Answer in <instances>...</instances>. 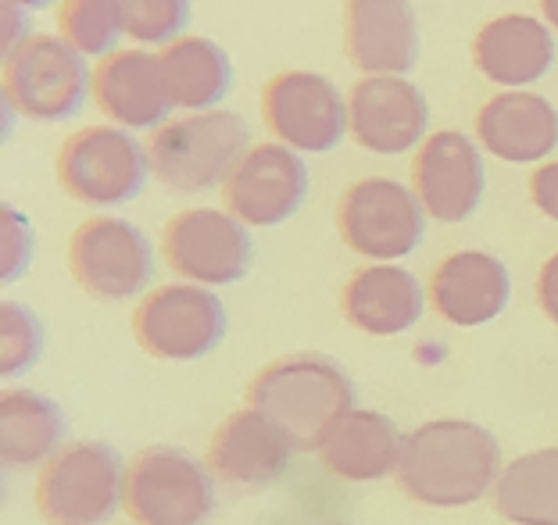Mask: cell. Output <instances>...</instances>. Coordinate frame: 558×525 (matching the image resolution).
Segmentation results:
<instances>
[{"label":"cell","mask_w":558,"mask_h":525,"mask_svg":"<svg viewBox=\"0 0 558 525\" xmlns=\"http://www.w3.org/2000/svg\"><path fill=\"white\" fill-rule=\"evenodd\" d=\"M226 332V312L215 293L186 283L158 286L140 301L133 337L150 357L194 362L205 357Z\"/></svg>","instance_id":"obj_9"},{"label":"cell","mask_w":558,"mask_h":525,"mask_svg":"<svg viewBox=\"0 0 558 525\" xmlns=\"http://www.w3.org/2000/svg\"><path fill=\"white\" fill-rule=\"evenodd\" d=\"M326 525H340V522H326Z\"/></svg>","instance_id":"obj_36"},{"label":"cell","mask_w":558,"mask_h":525,"mask_svg":"<svg viewBox=\"0 0 558 525\" xmlns=\"http://www.w3.org/2000/svg\"><path fill=\"white\" fill-rule=\"evenodd\" d=\"M158 61L172 108H186V111L211 108L230 89V75H233L230 58L222 54L219 44L205 40V36L172 40L158 54Z\"/></svg>","instance_id":"obj_26"},{"label":"cell","mask_w":558,"mask_h":525,"mask_svg":"<svg viewBox=\"0 0 558 525\" xmlns=\"http://www.w3.org/2000/svg\"><path fill=\"white\" fill-rule=\"evenodd\" d=\"M58 183L61 190L86 204V208H111L133 200L144 190L150 172L147 147L116 130V125H90L72 133L58 150Z\"/></svg>","instance_id":"obj_6"},{"label":"cell","mask_w":558,"mask_h":525,"mask_svg":"<svg viewBox=\"0 0 558 525\" xmlns=\"http://www.w3.org/2000/svg\"><path fill=\"white\" fill-rule=\"evenodd\" d=\"M19 8H44V4H50V0H15Z\"/></svg>","instance_id":"obj_35"},{"label":"cell","mask_w":558,"mask_h":525,"mask_svg":"<svg viewBox=\"0 0 558 525\" xmlns=\"http://www.w3.org/2000/svg\"><path fill=\"white\" fill-rule=\"evenodd\" d=\"M501 476L498 440L484 426L437 418L412 429L401 443L395 479L404 497L429 508H465Z\"/></svg>","instance_id":"obj_1"},{"label":"cell","mask_w":558,"mask_h":525,"mask_svg":"<svg viewBox=\"0 0 558 525\" xmlns=\"http://www.w3.org/2000/svg\"><path fill=\"white\" fill-rule=\"evenodd\" d=\"M247 144V125L233 111H197L165 122L147 139V164L175 194H201L222 183Z\"/></svg>","instance_id":"obj_3"},{"label":"cell","mask_w":558,"mask_h":525,"mask_svg":"<svg viewBox=\"0 0 558 525\" xmlns=\"http://www.w3.org/2000/svg\"><path fill=\"white\" fill-rule=\"evenodd\" d=\"M97 108L125 130H147L169 114L172 100L165 89L161 61L147 50H116L90 75Z\"/></svg>","instance_id":"obj_19"},{"label":"cell","mask_w":558,"mask_h":525,"mask_svg":"<svg viewBox=\"0 0 558 525\" xmlns=\"http://www.w3.org/2000/svg\"><path fill=\"white\" fill-rule=\"evenodd\" d=\"M429 119L423 89L398 75H365L348 94V130L373 154H404Z\"/></svg>","instance_id":"obj_15"},{"label":"cell","mask_w":558,"mask_h":525,"mask_svg":"<svg viewBox=\"0 0 558 525\" xmlns=\"http://www.w3.org/2000/svg\"><path fill=\"white\" fill-rule=\"evenodd\" d=\"M69 272L97 301L136 297L150 276V247L133 222L97 215L69 240Z\"/></svg>","instance_id":"obj_11"},{"label":"cell","mask_w":558,"mask_h":525,"mask_svg":"<svg viewBox=\"0 0 558 525\" xmlns=\"http://www.w3.org/2000/svg\"><path fill=\"white\" fill-rule=\"evenodd\" d=\"M19 19H22V8L15 4V0H4V54L25 40V36L19 33Z\"/></svg>","instance_id":"obj_33"},{"label":"cell","mask_w":558,"mask_h":525,"mask_svg":"<svg viewBox=\"0 0 558 525\" xmlns=\"http://www.w3.org/2000/svg\"><path fill=\"white\" fill-rule=\"evenodd\" d=\"M122 457L108 443H69L44 461L36 511L50 525H105L122 501Z\"/></svg>","instance_id":"obj_5"},{"label":"cell","mask_w":558,"mask_h":525,"mask_svg":"<svg viewBox=\"0 0 558 525\" xmlns=\"http://www.w3.org/2000/svg\"><path fill=\"white\" fill-rule=\"evenodd\" d=\"M340 240L373 261H398L423 240V204L395 179H362L337 204Z\"/></svg>","instance_id":"obj_8"},{"label":"cell","mask_w":558,"mask_h":525,"mask_svg":"<svg viewBox=\"0 0 558 525\" xmlns=\"http://www.w3.org/2000/svg\"><path fill=\"white\" fill-rule=\"evenodd\" d=\"M0 225H4V254H0V268L4 272L0 276H4V283H11V279H19L25 272V265L33 258V229L11 204L0 208Z\"/></svg>","instance_id":"obj_30"},{"label":"cell","mask_w":558,"mask_h":525,"mask_svg":"<svg viewBox=\"0 0 558 525\" xmlns=\"http://www.w3.org/2000/svg\"><path fill=\"white\" fill-rule=\"evenodd\" d=\"M490 501L512 525H558V447L509 461Z\"/></svg>","instance_id":"obj_25"},{"label":"cell","mask_w":558,"mask_h":525,"mask_svg":"<svg viewBox=\"0 0 558 525\" xmlns=\"http://www.w3.org/2000/svg\"><path fill=\"white\" fill-rule=\"evenodd\" d=\"M530 200L537 204V211H544L551 222H558V161L541 164V169L530 175Z\"/></svg>","instance_id":"obj_31"},{"label":"cell","mask_w":558,"mask_h":525,"mask_svg":"<svg viewBox=\"0 0 558 525\" xmlns=\"http://www.w3.org/2000/svg\"><path fill=\"white\" fill-rule=\"evenodd\" d=\"M537 304L548 315V322L558 326V254L544 261V268L537 272Z\"/></svg>","instance_id":"obj_32"},{"label":"cell","mask_w":558,"mask_h":525,"mask_svg":"<svg viewBox=\"0 0 558 525\" xmlns=\"http://www.w3.org/2000/svg\"><path fill=\"white\" fill-rule=\"evenodd\" d=\"M83 54L61 36H25L4 54V100L22 119L61 122L83 108Z\"/></svg>","instance_id":"obj_7"},{"label":"cell","mask_w":558,"mask_h":525,"mask_svg":"<svg viewBox=\"0 0 558 525\" xmlns=\"http://www.w3.org/2000/svg\"><path fill=\"white\" fill-rule=\"evenodd\" d=\"M541 11H544V19H548V25L558 29V0H541Z\"/></svg>","instance_id":"obj_34"},{"label":"cell","mask_w":558,"mask_h":525,"mask_svg":"<svg viewBox=\"0 0 558 525\" xmlns=\"http://www.w3.org/2000/svg\"><path fill=\"white\" fill-rule=\"evenodd\" d=\"M58 29L80 54H105L122 33L119 0H61Z\"/></svg>","instance_id":"obj_27"},{"label":"cell","mask_w":558,"mask_h":525,"mask_svg":"<svg viewBox=\"0 0 558 525\" xmlns=\"http://www.w3.org/2000/svg\"><path fill=\"white\" fill-rule=\"evenodd\" d=\"M247 404L269 418L294 451H315L326 429L354 412V390L329 357L290 354L251 379Z\"/></svg>","instance_id":"obj_2"},{"label":"cell","mask_w":558,"mask_h":525,"mask_svg":"<svg viewBox=\"0 0 558 525\" xmlns=\"http://www.w3.org/2000/svg\"><path fill=\"white\" fill-rule=\"evenodd\" d=\"M415 197L440 222H465L484 197V161L465 133H434L412 158Z\"/></svg>","instance_id":"obj_14"},{"label":"cell","mask_w":558,"mask_h":525,"mask_svg":"<svg viewBox=\"0 0 558 525\" xmlns=\"http://www.w3.org/2000/svg\"><path fill=\"white\" fill-rule=\"evenodd\" d=\"M476 69L498 86H526L537 83L555 61V40L548 25L530 15H501L490 19L473 36Z\"/></svg>","instance_id":"obj_23"},{"label":"cell","mask_w":558,"mask_h":525,"mask_svg":"<svg viewBox=\"0 0 558 525\" xmlns=\"http://www.w3.org/2000/svg\"><path fill=\"white\" fill-rule=\"evenodd\" d=\"M65 440L61 407L44 393L4 390L0 396V457L4 468H29L50 461Z\"/></svg>","instance_id":"obj_24"},{"label":"cell","mask_w":558,"mask_h":525,"mask_svg":"<svg viewBox=\"0 0 558 525\" xmlns=\"http://www.w3.org/2000/svg\"><path fill=\"white\" fill-rule=\"evenodd\" d=\"M215 476L180 447H147L122 476V508L136 525H205L215 508Z\"/></svg>","instance_id":"obj_4"},{"label":"cell","mask_w":558,"mask_h":525,"mask_svg":"<svg viewBox=\"0 0 558 525\" xmlns=\"http://www.w3.org/2000/svg\"><path fill=\"white\" fill-rule=\"evenodd\" d=\"M165 265L175 276L205 286H226L244 279L251 268V240L244 222L211 208L180 211L161 233Z\"/></svg>","instance_id":"obj_12"},{"label":"cell","mask_w":558,"mask_h":525,"mask_svg":"<svg viewBox=\"0 0 558 525\" xmlns=\"http://www.w3.org/2000/svg\"><path fill=\"white\" fill-rule=\"evenodd\" d=\"M480 144L501 161L530 164L558 147V111L537 94L505 89L476 114Z\"/></svg>","instance_id":"obj_20"},{"label":"cell","mask_w":558,"mask_h":525,"mask_svg":"<svg viewBox=\"0 0 558 525\" xmlns=\"http://www.w3.org/2000/svg\"><path fill=\"white\" fill-rule=\"evenodd\" d=\"M44 351V329L29 307L4 301L0 307V373L22 376L36 365Z\"/></svg>","instance_id":"obj_28"},{"label":"cell","mask_w":558,"mask_h":525,"mask_svg":"<svg viewBox=\"0 0 558 525\" xmlns=\"http://www.w3.org/2000/svg\"><path fill=\"white\" fill-rule=\"evenodd\" d=\"M308 194V169L283 144H255L222 179V204L244 225H279Z\"/></svg>","instance_id":"obj_13"},{"label":"cell","mask_w":558,"mask_h":525,"mask_svg":"<svg viewBox=\"0 0 558 525\" xmlns=\"http://www.w3.org/2000/svg\"><path fill=\"white\" fill-rule=\"evenodd\" d=\"M290 440L255 407L233 412L211 432L208 472L230 486H265L276 483L290 465Z\"/></svg>","instance_id":"obj_18"},{"label":"cell","mask_w":558,"mask_h":525,"mask_svg":"<svg viewBox=\"0 0 558 525\" xmlns=\"http://www.w3.org/2000/svg\"><path fill=\"white\" fill-rule=\"evenodd\" d=\"M404 437L387 415L379 412H348L326 429V437L315 447V454L333 472L337 479L348 483H373L384 479L398 468Z\"/></svg>","instance_id":"obj_22"},{"label":"cell","mask_w":558,"mask_h":525,"mask_svg":"<svg viewBox=\"0 0 558 525\" xmlns=\"http://www.w3.org/2000/svg\"><path fill=\"white\" fill-rule=\"evenodd\" d=\"M344 50L354 69L401 75L418 58V25L409 0H348Z\"/></svg>","instance_id":"obj_16"},{"label":"cell","mask_w":558,"mask_h":525,"mask_svg":"<svg viewBox=\"0 0 558 525\" xmlns=\"http://www.w3.org/2000/svg\"><path fill=\"white\" fill-rule=\"evenodd\" d=\"M340 315L369 337H398L423 315V286L395 265L359 268L340 293Z\"/></svg>","instance_id":"obj_21"},{"label":"cell","mask_w":558,"mask_h":525,"mask_svg":"<svg viewBox=\"0 0 558 525\" xmlns=\"http://www.w3.org/2000/svg\"><path fill=\"white\" fill-rule=\"evenodd\" d=\"M426 297L434 301L437 315L451 326L473 329L505 312L512 297L509 268L484 251H459L444 258L429 276Z\"/></svg>","instance_id":"obj_17"},{"label":"cell","mask_w":558,"mask_h":525,"mask_svg":"<svg viewBox=\"0 0 558 525\" xmlns=\"http://www.w3.org/2000/svg\"><path fill=\"white\" fill-rule=\"evenodd\" d=\"M190 0H119L122 33L136 44H165L183 29Z\"/></svg>","instance_id":"obj_29"},{"label":"cell","mask_w":558,"mask_h":525,"mask_svg":"<svg viewBox=\"0 0 558 525\" xmlns=\"http://www.w3.org/2000/svg\"><path fill=\"white\" fill-rule=\"evenodd\" d=\"M262 114L279 144L304 154L333 150L348 130V100L315 72L272 75L262 89Z\"/></svg>","instance_id":"obj_10"}]
</instances>
